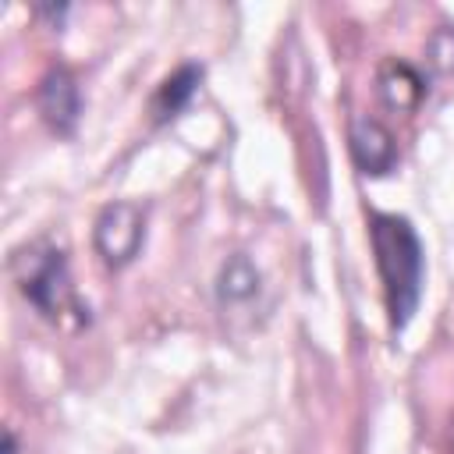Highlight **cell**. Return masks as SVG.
<instances>
[{
  "instance_id": "cell-1",
  "label": "cell",
  "mask_w": 454,
  "mask_h": 454,
  "mask_svg": "<svg viewBox=\"0 0 454 454\" xmlns=\"http://www.w3.org/2000/svg\"><path fill=\"white\" fill-rule=\"evenodd\" d=\"M369 241L376 252V270L383 280V301L390 316V330H404L422 298V241L408 216L397 213H372L369 216Z\"/></svg>"
},
{
  "instance_id": "cell-2",
  "label": "cell",
  "mask_w": 454,
  "mask_h": 454,
  "mask_svg": "<svg viewBox=\"0 0 454 454\" xmlns=\"http://www.w3.org/2000/svg\"><path fill=\"white\" fill-rule=\"evenodd\" d=\"M14 280H18V291L32 301V309L46 316L50 323H64L67 316L74 323H89V309L78 301L71 273H67V259L57 245L35 241L25 252H18Z\"/></svg>"
},
{
  "instance_id": "cell-3",
  "label": "cell",
  "mask_w": 454,
  "mask_h": 454,
  "mask_svg": "<svg viewBox=\"0 0 454 454\" xmlns=\"http://www.w3.org/2000/svg\"><path fill=\"white\" fill-rule=\"evenodd\" d=\"M92 238H96V252L103 255L106 266H114V270L128 266L138 255L142 238H145V213H142V206H135V202L106 206L99 213V220H96V234Z\"/></svg>"
},
{
  "instance_id": "cell-4",
  "label": "cell",
  "mask_w": 454,
  "mask_h": 454,
  "mask_svg": "<svg viewBox=\"0 0 454 454\" xmlns=\"http://www.w3.org/2000/svg\"><path fill=\"white\" fill-rule=\"evenodd\" d=\"M39 114L57 135H71L82 117V92L67 67H53L39 82Z\"/></svg>"
},
{
  "instance_id": "cell-5",
  "label": "cell",
  "mask_w": 454,
  "mask_h": 454,
  "mask_svg": "<svg viewBox=\"0 0 454 454\" xmlns=\"http://www.w3.org/2000/svg\"><path fill=\"white\" fill-rule=\"evenodd\" d=\"M348 142H351V156H355V163H358L362 174L383 177V174H390L397 167V142H394V135L380 121L355 117Z\"/></svg>"
},
{
  "instance_id": "cell-6",
  "label": "cell",
  "mask_w": 454,
  "mask_h": 454,
  "mask_svg": "<svg viewBox=\"0 0 454 454\" xmlns=\"http://www.w3.org/2000/svg\"><path fill=\"white\" fill-rule=\"evenodd\" d=\"M376 85H380L383 106H390V110H397V114L415 110V106L422 103V96H426L422 74H419L411 64H404V60H383Z\"/></svg>"
},
{
  "instance_id": "cell-7",
  "label": "cell",
  "mask_w": 454,
  "mask_h": 454,
  "mask_svg": "<svg viewBox=\"0 0 454 454\" xmlns=\"http://www.w3.org/2000/svg\"><path fill=\"white\" fill-rule=\"evenodd\" d=\"M199 82H202V67H199V64H181L170 78H163V85L156 89V96H153V103H149L153 121H156V124L174 121V117L192 103V96L199 92Z\"/></svg>"
},
{
  "instance_id": "cell-8",
  "label": "cell",
  "mask_w": 454,
  "mask_h": 454,
  "mask_svg": "<svg viewBox=\"0 0 454 454\" xmlns=\"http://www.w3.org/2000/svg\"><path fill=\"white\" fill-rule=\"evenodd\" d=\"M259 291V270L245 259V255H234L223 270H220V284H216V294L223 305H238V301H248L255 298Z\"/></svg>"
},
{
  "instance_id": "cell-9",
  "label": "cell",
  "mask_w": 454,
  "mask_h": 454,
  "mask_svg": "<svg viewBox=\"0 0 454 454\" xmlns=\"http://www.w3.org/2000/svg\"><path fill=\"white\" fill-rule=\"evenodd\" d=\"M429 60L436 71H454V28L450 25H440L429 39Z\"/></svg>"
},
{
  "instance_id": "cell-10",
  "label": "cell",
  "mask_w": 454,
  "mask_h": 454,
  "mask_svg": "<svg viewBox=\"0 0 454 454\" xmlns=\"http://www.w3.org/2000/svg\"><path fill=\"white\" fill-rule=\"evenodd\" d=\"M4 454H18V440H14V433H11V429L4 433Z\"/></svg>"
}]
</instances>
